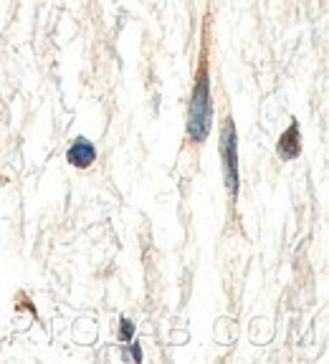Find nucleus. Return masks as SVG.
<instances>
[{
	"mask_svg": "<svg viewBox=\"0 0 329 364\" xmlns=\"http://www.w3.org/2000/svg\"><path fill=\"white\" fill-rule=\"evenodd\" d=\"M213 129V94H210L208 63H200L195 74L193 94L187 104V139L193 144H203Z\"/></svg>",
	"mask_w": 329,
	"mask_h": 364,
	"instance_id": "obj_1",
	"label": "nucleus"
},
{
	"mask_svg": "<svg viewBox=\"0 0 329 364\" xmlns=\"http://www.w3.org/2000/svg\"><path fill=\"white\" fill-rule=\"evenodd\" d=\"M276 152L284 162H291V159H296L301 154V129L296 122H291V124L281 132V136H278V142H276Z\"/></svg>",
	"mask_w": 329,
	"mask_h": 364,
	"instance_id": "obj_4",
	"label": "nucleus"
},
{
	"mask_svg": "<svg viewBox=\"0 0 329 364\" xmlns=\"http://www.w3.org/2000/svg\"><path fill=\"white\" fill-rule=\"evenodd\" d=\"M221 159H223V177H226V188L231 198H239L241 188V172H239V132H236V122L231 117L223 119L221 127Z\"/></svg>",
	"mask_w": 329,
	"mask_h": 364,
	"instance_id": "obj_2",
	"label": "nucleus"
},
{
	"mask_svg": "<svg viewBox=\"0 0 329 364\" xmlns=\"http://www.w3.org/2000/svg\"><path fill=\"white\" fill-rule=\"evenodd\" d=\"M66 162L76 170H89L97 162V147L86 136H76L66 149Z\"/></svg>",
	"mask_w": 329,
	"mask_h": 364,
	"instance_id": "obj_3",
	"label": "nucleus"
},
{
	"mask_svg": "<svg viewBox=\"0 0 329 364\" xmlns=\"http://www.w3.org/2000/svg\"><path fill=\"white\" fill-rule=\"evenodd\" d=\"M135 329H137V326H135V321H132V318H122L120 339L125 341V344H127V341H132V339H135Z\"/></svg>",
	"mask_w": 329,
	"mask_h": 364,
	"instance_id": "obj_5",
	"label": "nucleus"
},
{
	"mask_svg": "<svg viewBox=\"0 0 329 364\" xmlns=\"http://www.w3.org/2000/svg\"><path fill=\"white\" fill-rule=\"evenodd\" d=\"M127 349H130V352L125 354V359H135V362H142V349H140V344H137L135 339L132 341H127Z\"/></svg>",
	"mask_w": 329,
	"mask_h": 364,
	"instance_id": "obj_6",
	"label": "nucleus"
}]
</instances>
